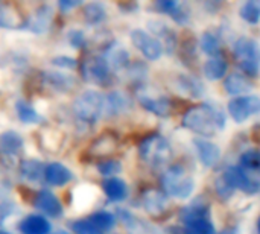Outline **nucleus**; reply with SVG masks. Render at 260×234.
I'll return each instance as SVG.
<instances>
[{"label": "nucleus", "mask_w": 260, "mask_h": 234, "mask_svg": "<svg viewBox=\"0 0 260 234\" xmlns=\"http://www.w3.org/2000/svg\"><path fill=\"white\" fill-rule=\"evenodd\" d=\"M181 123L184 128L203 137H212L216 129L225 128V114L212 104H203L200 107L189 108L183 114Z\"/></svg>", "instance_id": "obj_1"}, {"label": "nucleus", "mask_w": 260, "mask_h": 234, "mask_svg": "<svg viewBox=\"0 0 260 234\" xmlns=\"http://www.w3.org/2000/svg\"><path fill=\"white\" fill-rule=\"evenodd\" d=\"M0 234H9V233H6V231H2V230H0Z\"/></svg>", "instance_id": "obj_48"}, {"label": "nucleus", "mask_w": 260, "mask_h": 234, "mask_svg": "<svg viewBox=\"0 0 260 234\" xmlns=\"http://www.w3.org/2000/svg\"><path fill=\"white\" fill-rule=\"evenodd\" d=\"M193 145H195V149L198 152L200 161L206 168H213L219 161V158H221V149L215 143L207 142V140H203V139H195Z\"/></svg>", "instance_id": "obj_10"}, {"label": "nucleus", "mask_w": 260, "mask_h": 234, "mask_svg": "<svg viewBox=\"0 0 260 234\" xmlns=\"http://www.w3.org/2000/svg\"><path fill=\"white\" fill-rule=\"evenodd\" d=\"M241 17L250 23V24H257L260 21V2L259 0H248L245 2L241 9H239Z\"/></svg>", "instance_id": "obj_30"}, {"label": "nucleus", "mask_w": 260, "mask_h": 234, "mask_svg": "<svg viewBox=\"0 0 260 234\" xmlns=\"http://www.w3.org/2000/svg\"><path fill=\"white\" fill-rule=\"evenodd\" d=\"M104 59L108 64L110 70L111 69L113 70H122V69H126L128 64H129V53L123 46H120L117 43H113L107 49V52L104 55Z\"/></svg>", "instance_id": "obj_12"}, {"label": "nucleus", "mask_w": 260, "mask_h": 234, "mask_svg": "<svg viewBox=\"0 0 260 234\" xmlns=\"http://www.w3.org/2000/svg\"><path fill=\"white\" fill-rule=\"evenodd\" d=\"M239 163L245 172H260V151L257 149H248L245 151L241 158Z\"/></svg>", "instance_id": "obj_31"}, {"label": "nucleus", "mask_w": 260, "mask_h": 234, "mask_svg": "<svg viewBox=\"0 0 260 234\" xmlns=\"http://www.w3.org/2000/svg\"><path fill=\"white\" fill-rule=\"evenodd\" d=\"M35 207L50 218H58L62 213L59 199L49 190H41L35 198Z\"/></svg>", "instance_id": "obj_11"}, {"label": "nucleus", "mask_w": 260, "mask_h": 234, "mask_svg": "<svg viewBox=\"0 0 260 234\" xmlns=\"http://www.w3.org/2000/svg\"><path fill=\"white\" fill-rule=\"evenodd\" d=\"M222 180L233 190H242L245 193H256L259 190V183L251 180L248 174L239 166H229L222 175Z\"/></svg>", "instance_id": "obj_8"}, {"label": "nucleus", "mask_w": 260, "mask_h": 234, "mask_svg": "<svg viewBox=\"0 0 260 234\" xmlns=\"http://www.w3.org/2000/svg\"><path fill=\"white\" fill-rule=\"evenodd\" d=\"M15 111H17L18 119H20L23 123L30 125V123H37V122L40 120V116H38V113L35 111V108H34L30 104L24 102V101H18V102L15 104Z\"/></svg>", "instance_id": "obj_32"}, {"label": "nucleus", "mask_w": 260, "mask_h": 234, "mask_svg": "<svg viewBox=\"0 0 260 234\" xmlns=\"http://www.w3.org/2000/svg\"><path fill=\"white\" fill-rule=\"evenodd\" d=\"M257 231H259L260 234V218H259V222H257Z\"/></svg>", "instance_id": "obj_47"}, {"label": "nucleus", "mask_w": 260, "mask_h": 234, "mask_svg": "<svg viewBox=\"0 0 260 234\" xmlns=\"http://www.w3.org/2000/svg\"><path fill=\"white\" fill-rule=\"evenodd\" d=\"M139 102L140 105L148 110L149 113L158 116V117H168L171 114V102L168 97H152V96H146V94H139Z\"/></svg>", "instance_id": "obj_14"}, {"label": "nucleus", "mask_w": 260, "mask_h": 234, "mask_svg": "<svg viewBox=\"0 0 260 234\" xmlns=\"http://www.w3.org/2000/svg\"><path fill=\"white\" fill-rule=\"evenodd\" d=\"M78 5H81V2H72V0H61L59 3H58V6L62 9V11H70V9H73V8H76Z\"/></svg>", "instance_id": "obj_44"}, {"label": "nucleus", "mask_w": 260, "mask_h": 234, "mask_svg": "<svg viewBox=\"0 0 260 234\" xmlns=\"http://www.w3.org/2000/svg\"><path fill=\"white\" fill-rule=\"evenodd\" d=\"M184 234H216L210 219H198L184 225Z\"/></svg>", "instance_id": "obj_34"}, {"label": "nucleus", "mask_w": 260, "mask_h": 234, "mask_svg": "<svg viewBox=\"0 0 260 234\" xmlns=\"http://www.w3.org/2000/svg\"><path fill=\"white\" fill-rule=\"evenodd\" d=\"M67 37H69V43H70L73 47H76V49H81V47L85 44V34H84L82 30H79V29L70 30V32L67 34Z\"/></svg>", "instance_id": "obj_40"}, {"label": "nucleus", "mask_w": 260, "mask_h": 234, "mask_svg": "<svg viewBox=\"0 0 260 234\" xmlns=\"http://www.w3.org/2000/svg\"><path fill=\"white\" fill-rule=\"evenodd\" d=\"M200 47L201 50L209 55L210 58L212 56H218L219 52H221V41H219V37L213 32H204L200 38Z\"/></svg>", "instance_id": "obj_28"}, {"label": "nucleus", "mask_w": 260, "mask_h": 234, "mask_svg": "<svg viewBox=\"0 0 260 234\" xmlns=\"http://www.w3.org/2000/svg\"><path fill=\"white\" fill-rule=\"evenodd\" d=\"M43 76H44V82L50 88H53L56 91L66 93V91H70L75 87V79L70 75H67V73H61V72H46Z\"/></svg>", "instance_id": "obj_19"}, {"label": "nucleus", "mask_w": 260, "mask_h": 234, "mask_svg": "<svg viewBox=\"0 0 260 234\" xmlns=\"http://www.w3.org/2000/svg\"><path fill=\"white\" fill-rule=\"evenodd\" d=\"M20 24H23V18L20 12L14 6L2 3L0 5V27L15 29V27H20Z\"/></svg>", "instance_id": "obj_24"}, {"label": "nucleus", "mask_w": 260, "mask_h": 234, "mask_svg": "<svg viewBox=\"0 0 260 234\" xmlns=\"http://www.w3.org/2000/svg\"><path fill=\"white\" fill-rule=\"evenodd\" d=\"M224 90L232 96H242L251 90V82L241 73H232L224 81Z\"/></svg>", "instance_id": "obj_18"}, {"label": "nucleus", "mask_w": 260, "mask_h": 234, "mask_svg": "<svg viewBox=\"0 0 260 234\" xmlns=\"http://www.w3.org/2000/svg\"><path fill=\"white\" fill-rule=\"evenodd\" d=\"M82 15H84V20L90 24H99L105 20L107 17V12H105V8L102 3H96V2H91V3H87L84 6V11H82Z\"/></svg>", "instance_id": "obj_27"}, {"label": "nucleus", "mask_w": 260, "mask_h": 234, "mask_svg": "<svg viewBox=\"0 0 260 234\" xmlns=\"http://www.w3.org/2000/svg\"><path fill=\"white\" fill-rule=\"evenodd\" d=\"M102 189H104V193L107 195V198L113 203L123 201L128 195V187H126L125 181L120 178H114V177L105 180L102 184Z\"/></svg>", "instance_id": "obj_20"}, {"label": "nucleus", "mask_w": 260, "mask_h": 234, "mask_svg": "<svg viewBox=\"0 0 260 234\" xmlns=\"http://www.w3.org/2000/svg\"><path fill=\"white\" fill-rule=\"evenodd\" d=\"M40 140H41V145L44 149L47 151H58L61 143H62V136L59 131L56 129H52V128H46L41 131V136H40Z\"/></svg>", "instance_id": "obj_29"}, {"label": "nucleus", "mask_w": 260, "mask_h": 234, "mask_svg": "<svg viewBox=\"0 0 260 234\" xmlns=\"http://www.w3.org/2000/svg\"><path fill=\"white\" fill-rule=\"evenodd\" d=\"M81 72L85 81L94 84H104L110 78V67L104 56H87L81 64Z\"/></svg>", "instance_id": "obj_9"}, {"label": "nucleus", "mask_w": 260, "mask_h": 234, "mask_svg": "<svg viewBox=\"0 0 260 234\" xmlns=\"http://www.w3.org/2000/svg\"><path fill=\"white\" fill-rule=\"evenodd\" d=\"M44 180L55 187L66 186L72 180V172L61 163H50L44 168Z\"/></svg>", "instance_id": "obj_13"}, {"label": "nucleus", "mask_w": 260, "mask_h": 234, "mask_svg": "<svg viewBox=\"0 0 260 234\" xmlns=\"http://www.w3.org/2000/svg\"><path fill=\"white\" fill-rule=\"evenodd\" d=\"M14 212V206L11 204V203H3V204H0V224L2 222H5L8 218H9V215Z\"/></svg>", "instance_id": "obj_43"}, {"label": "nucleus", "mask_w": 260, "mask_h": 234, "mask_svg": "<svg viewBox=\"0 0 260 234\" xmlns=\"http://www.w3.org/2000/svg\"><path fill=\"white\" fill-rule=\"evenodd\" d=\"M73 113L84 123H96L105 113V96L98 90H85L75 99Z\"/></svg>", "instance_id": "obj_2"}, {"label": "nucleus", "mask_w": 260, "mask_h": 234, "mask_svg": "<svg viewBox=\"0 0 260 234\" xmlns=\"http://www.w3.org/2000/svg\"><path fill=\"white\" fill-rule=\"evenodd\" d=\"M129 107V99L122 91H111L105 96V111L108 116H119Z\"/></svg>", "instance_id": "obj_17"}, {"label": "nucleus", "mask_w": 260, "mask_h": 234, "mask_svg": "<svg viewBox=\"0 0 260 234\" xmlns=\"http://www.w3.org/2000/svg\"><path fill=\"white\" fill-rule=\"evenodd\" d=\"M44 168L46 166H43V163L37 160H24L20 164V174L24 180L37 183L41 178H44Z\"/></svg>", "instance_id": "obj_25"}, {"label": "nucleus", "mask_w": 260, "mask_h": 234, "mask_svg": "<svg viewBox=\"0 0 260 234\" xmlns=\"http://www.w3.org/2000/svg\"><path fill=\"white\" fill-rule=\"evenodd\" d=\"M98 172L104 177H108V178H113V175L119 174L122 171V164L113 158H107L104 161H101L98 166H96Z\"/></svg>", "instance_id": "obj_37"}, {"label": "nucleus", "mask_w": 260, "mask_h": 234, "mask_svg": "<svg viewBox=\"0 0 260 234\" xmlns=\"http://www.w3.org/2000/svg\"><path fill=\"white\" fill-rule=\"evenodd\" d=\"M99 230H102L104 233L105 231H110V230H113L114 228V225H116V215H113V213H110V212H96V213H93L90 218H88Z\"/></svg>", "instance_id": "obj_33"}, {"label": "nucleus", "mask_w": 260, "mask_h": 234, "mask_svg": "<svg viewBox=\"0 0 260 234\" xmlns=\"http://www.w3.org/2000/svg\"><path fill=\"white\" fill-rule=\"evenodd\" d=\"M180 218L184 222V225L189 222L198 221V219H210V209L207 204H204L201 201H195L181 210Z\"/></svg>", "instance_id": "obj_23"}, {"label": "nucleus", "mask_w": 260, "mask_h": 234, "mask_svg": "<svg viewBox=\"0 0 260 234\" xmlns=\"http://www.w3.org/2000/svg\"><path fill=\"white\" fill-rule=\"evenodd\" d=\"M143 207L148 213L154 215V216H158L161 215L166 207H168V203H166V196L161 193V192H157V190H148L145 192L143 195Z\"/></svg>", "instance_id": "obj_21"}, {"label": "nucleus", "mask_w": 260, "mask_h": 234, "mask_svg": "<svg viewBox=\"0 0 260 234\" xmlns=\"http://www.w3.org/2000/svg\"><path fill=\"white\" fill-rule=\"evenodd\" d=\"M233 55L241 70L250 76H257L260 72V46L256 40L242 37L233 44Z\"/></svg>", "instance_id": "obj_5"}, {"label": "nucleus", "mask_w": 260, "mask_h": 234, "mask_svg": "<svg viewBox=\"0 0 260 234\" xmlns=\"http://www.w3.org/2000/svg\"><path fill=\"white\" fill-rule=\"evenodd\" d=\"M178 6H180V2H175V0H160V2L155 3V8H157L160 12L168 14V15H171V17L175 14V11L178 9Z\"/></svg>", "instance_id": "obj_39"}, {"label": "nucleus", "mask_w": 260, "mask_h": 234, "mask_svg": "<svg viewBox=\"0 0 260 234\" xmlns=\"http://www.w3.org/2000/svg\"><path fill=\"white\" fill-rule=\"evenodd\" d=\"M52 62H53L55 65H59V67H69V69H72V67H75V65H76L75 59H73V58H69V56L53 58V59H52Z\"/></svg>", "instance_id": "obj_42"}, {"label": "nucleus", "mask_w": 260, "mask_h": 234, "mask_svg": "<svg viewBox=\"0 0 260 234\" xmlns=\"http://www.w3.org/2000/svg\"><path fill=\"white\" fill-rule=\"evenodd\" d=\"M117 149V140L111 134H102L90 146V155L94 158H108Z\"/></svg>", "instance_id": "obj_15"}, {"label": "nucleus", "mask_w": 260, "mask_h": 234, "mask_svg": "<svg viewBox=\"0 0 260 234\" xmlns=\"http://www.w3.org/2000/svg\"><path fill=\"white\" fill-rule=\"evenodd\" d=\"M56 234H72V233H70V231H64V230H62V231H58Z\"/></svg>", "instance_id": "obj_46"}, {"label": "nucleus", "mask_w": 260, "mask_h": 234, "mask_svg": "<svg viewBox=\"0 0 260 234\" xmlns=\"http://www.w3.org/2000/svg\"><path fill=\"white\" fill-rule=\"evenodd\" d=\"M161 187L166 195L177 199H186L195 189L193 180L187 175L186 169L180 164L169 168L161 177Z\"/></svg>", "instance_id": "obj_4"}, {"label": "nucleus", "mask_w": 260, "mask_h": 234, "mask_svg": "<svg viewBox=\"0 0 260 234\" xmlns=\"http://www.w3.org/2000/svg\"><path fill=\"white\" fill-rule=\"evenodd\" d=\"M134 47L149 61H155L163 55V44L158 38L142 29H134L129 34Z\"/></svg>", "instance_id": "obj_7"}, {"label": "nucleus", "mask_w": 260, "mask_h": 234, "mask_svg": "<svg viewBox=\"0 0 260 234\" xmlns=\"http://www.w3.org/2000/svg\"><path fill=\"white\" fill-rule=\"evenodd\" d=\"M139 155H140L142 161H145L148 166L161 168L171 160L172 148H171L169 142L165 137H161L158 134H154V136L146 137L140 143Z\"/></svg>", "instance_id": "obj_3"}, {"label": "nucleus", "mask_w": 260, "mask_h": 234, "mask_svg": "<svg viewBox=\"0 0 260 234\" xmlns=\"http://www.w3.org/2000/svg\"><path fill=\"white\" fill-rule=\"evenodd\" d=\"M23 146V139L15 131H5L0 134V151L5 154H17Z\"/></svg>", "instance_id": "obj_26"}, {"label": "nucleus", "mask_w": 260, "mask_h": 234, "mask_svg": "<svg viewBox=\"0 0 260 234\" xmlns=\"http://www.w3.org/2000/svg\"><path fill=\"white\" fill-rule=\"evenodd\" d=\"M227 69H229V64H227L225 58L218 55V56H212V58H209L206 61V64L203 67V72H204L207 79L218 81V79H222L225 76Z\"/></svg>", "instance_id": "obj_22"}, {"label": "nucleus", "mask_w": 260, "mask_h": 234, "mask_svg": "<svg viewBox=\"0 0 260 234\" xmlns=\"http://www.w3.org/2000/svg\"><path fill=\"white\" fill-rule=\"evenodd\" d=\"M18 228L23 234H49L52 225L41 215H29L20 222Z\"/></svg>", "instance_id": "obj_16"}, {"label": "nucleus", "mask_w": 260, "mask_h": 234, "mask_svg": "<svg viewBox=\"0 0 260 234\" xmlns=\"http://www.w3.org/2000/svg\"><path fill=\"white\" fill-rule=\"evenodd\" d=\"M72 231L75 234H105L99 230L90 219H79L72 224Z\"/></svg>", "instance_id": "obj_38"}, {"label": "nucleus", "mask_w": 260, "mask_h": 234, "mask_svg": "<svg viewBox=\"0 0 260 234\" xmlns=\"http://www.w3.org/2000/svg\"><path fill=\"white\" fill-rule=\"evenodd\" d=\"M94 198H96V192L91 187H79L75 192L73 204L78 209H87V207H90L94 203Z\"/></svg>", "instance_id": "obj_35"}, {"label": "nucleus", "mask_w": 260, "mask_h": 234, "mask_svg": "<svg viewBox=\"0 0 260 234\" xmlns=\"http://www.w3.org/2000/svg\"><path fill=\"white\" fill-rule=\"evenodd\" d=\"M229 114L236 123H244L251 116L260 113V96H239L233 97L227 105Z\"/></svg>", "instance_id": "obj_6"}, {"label": "nucleus", "mask_w": 260, "mask_h": 234, "mask_svg": "<svg viewBox=\"0 0 260 234\" xmlns=\"http://www.w3.org/2000/svg\"><path fill=\"white\" fill-rule=\"evenodd\" d=\"M215 189H216V193H218L222 199H229V198L233 195V189H232V187H229L222 178H218V180H216V183H215Z\"/></svg>", "instance_id": "obj_41"}, {"label": "nucleus", "mask_w": 260, "mask_h": 234, "mask_svg": "<svg viewBox=\"0 0 260 234\" xmlns=\"http://www.w3.org/2000/svg\"><path fill=\"white\" fill-rule=\"evenodd\" d=\"M219 234H236L233 230H224L222 233H219Z\"/></svg>", "instance_id": "obj_45"}, {"label": "nucleus", "mask_w": 260, "mask_h": 234, "mask_svg": "<svg viewBox=\"0 0 260 234\" xmlns=\"http://www.w3.org/2000/svg\"><path fill=\"white\" fill-rule=\"evenodd\" d=\"M178 84H180V87L184 90V93L186 94H189V96H192V97H200L201 94H203V84H200L195 78H192V76H180L178 78Z\"/></svg>", "instance_id": "obj_36"}]
</instances>
